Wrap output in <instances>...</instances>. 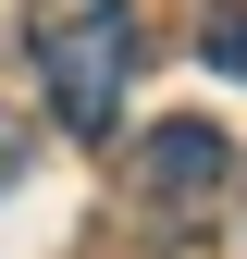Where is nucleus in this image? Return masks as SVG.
Returning <instances> with one entry per match:
<instances>
[{
  "label": "nucleus",
  "mask_w": 247,
  "mask_h": 259,
  "mask_svg": "<svg viewBox=\"0 0 247 259\" xmlns=\"http://www.w3.org/2000/svg\"><path fill=\"white\" fill-rule=\"evenodd\" d=\"M198 62H210V74H235V87H247V0H223V13L198 25Z\"/></svg>",
  "instance_id": "nucleus-3"
},
{
  "label": "nucleus",
  "mask_w": 247,
  "mask_h": 259,
  "mask_svg": "<svg viewBox=\"0 0 247 259\" xmlns=\"http://www.w3.org/2000/svg\"><path fill=\"white\" fill-rule=\"evenodd\" d=\"M13 173H25V123L0 111V185H13Z\"/></svg>",
  "instance_id": "nucleus-4"
},
{
  "label": "nucleus",
  "mask_w": 247,
  "mask_h": 259,
  "mask_svg": "<svg viewBox=\"0 0 247 259\" xmlns=\"http://www.w3.org/2000/svg\"><path fill=\"white\" fill-rule=\"evenodd\" d=\"M25 62H37L50 123L99 148L136 87V0H25Z\"/></svg>",
  "instance_id": "nucleus-1"
},
{
  "label": "nucleus",
  "mask_w": 247,
  "mask_h": 259,
  "mask_svg": "<svg viewBox=\"0 0 247 259\" xmlns=\"http://www.w3.org/2000/svg\"><path fill=\"white\" fill-rule=\"evenodd\" d=\"M223 173H235V148L210 136L198 111H173V123H148V148H136V198L161 210V222H198L210 198H223Z\"/></svg>",
  "instance_id": "nucleus-2"
}]
</instances>
